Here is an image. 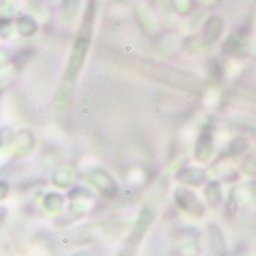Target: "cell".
Returning a JSON list of instances; mask_svg holds the SVG:
<instances>
[{"label":"cell","mask_w":256,"mask_h":256,"mask_svg":"<svg viewBox=\"0 0 256 256\" xmlns=\"http://www.w3.org/2000/svg\"><path fill=\"white\" fill-rule=\"evenodd\" d=\"M175 200L180 204V207L182 208V210H186V212H189L192 215H196V216L204 214L202 202L198 200V196L194 192H190L188 189H178L175 192Z\"/></svg>","instance_id":"cell-1"},{"label":"cell","mask_w":256,"mask_h":256,"mask_svg":"<svg viewBox=\"0 0 256 256\" xmlns=\"http://www.w3.org/2000/svg\"><path fill=\"white\" fill-rule=\"evenodd\" d=\"M212 136L210 134H201L198 142H196V148H195V156L200 161H206L208 156L212 155Z\"/></svg>","instance_id":"cell-2"},{"label":"cell","mask_w":256,"mask_h":256,"mask_svg":"<svg viewBox=\"0 0 256 256\" xmlns=\"http://www.w3.org/2000/svg\"><path fill=\"white\" fill-rule=\"evenodd\" d=\"M178 178L186 182V184H190V186H200L206 181V174L201 169H195V168H188V169H182L178 175Z\"/></svg>","instance_id":"cell-3"},{"label":"cell","mask_w":256,"mask_h":256,"mask_svg":"<svg viewBox=\"0 0 256 256\" xmlns=\"http://www.w3.org/2000/svg\"><path fill=\"white\" fill-rule=\"evenodd\" d=\"M208 241H210V246L218 254H226V241L220 227L216 226L208 227Z\"/></svg>","instance_id":"cell-4"},{"label":"cell","mask_w":256,"mask_h":256,"mask_svg":"<svg viewBox=\"0 0 256 256\" xmlns=\"http://www.w3.org/2000/svg\"><path fill=\"white\" fill-rule=\"evenodd\" d=\"M222 32V20L220 17H212L204 28V37L207 42H215Z\"/></svg>","instance_id":"cell-5"},{"label":"cell","mask_w":256,"mask_h":256,"mask_svg":"<svg viewBox=\"0 0 256 256\" xmlns=\"http://www.w3.org/2000/svg\"><path fill=\"white\" fill-rule=\"evenodd\" d=\"M206 198H207L208 204H210L212 207H216L221 202L222 190H221L218 182H208L207 184V188H206Z\"/></svg>","instance_id":"cell-6"}]
</instances>
